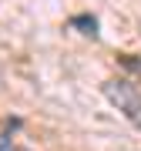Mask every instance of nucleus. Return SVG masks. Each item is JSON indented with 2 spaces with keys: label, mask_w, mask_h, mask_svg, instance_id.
<instances>
[{
  "label": "nucleus",
  "mask_w": 141,
  "mask_h": 151,
  "mask_svg": "<svg viewBox=\"0 0 141 151\" xmlns=\"http://www.w3.org/2000/svg\"><path fill=\"white\" fill-rule=\"evenodd\" d=\"M104 94H108V101L124 114L135 128H141V91L135 84H128V81H108L104 84Z\"/></svg>",
  "instance_id": "1"
},
{
  "label": "nucleus",
  "mask_w": 141,
  "mask_h": 151,
  "mask_svg": "<svg viewBox=\"0 0 141 151\" xmlns=\"http://www.w3.org/2000/svg\"><path fill=\"white\" fill-rule=\"evenodd\" d=\"M121 67L131 70L135 77H141V54H121Z\"/></svg>",
  "instance_id": "2"
},
{
  "label": "nucleus",
  "mask_w": 141,
  "mask_h": 151,
  "mask_svg": "<svg viewBox=\"0 0 141 151\" xmlns=\"http://www.w3.org/2000/svg\"><path fill=\"white\" fill-rule=\"evenodd\" d=\"M74 27H84L81 34H98V20H94V17H74Z\"/></svg>",
  "instance_id": "3"
}]
</instances>
